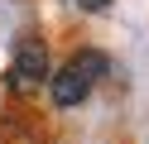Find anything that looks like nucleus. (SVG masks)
Wrapping results in <instances>:
<instances>
[{"label": "nucleus", "mask_w": 149, "mask_h": 144, "mask_svg": "<svg viewBox=\"0 0 149 144\" xmlns=\"http://www.w3.org/2000/svg\"><path fill=\"white\" fill-rule=\"evenodd\" d=\"M106 53H77L68 67H58V72L48 77V91L58 106H82L91 96V86H96V77H106Z\"/></svg>", "instance_id": "obj_1"}, {"label": "nucleus", "mask_w": 149, "mask_h": 144, "mask_svg": "<svg viewBox=\"0 0 149 144\" xmlns=\"http://www.w3.org/2000/svg\"><path fill=\"white\" fill-rule=\"evenodd\" d=\"M15 91H34V86H43V77H48V53H43L39 38H24L19 48H15Z\"/></svg>", "instance_id": "obj_2"}, {"label": "nucleus", "mask_w": 149, "mask_h": 144, "mask_svg": "<svg viewBox=\"0 0 149 144\" xmlns=\"http://www.w3.org/2000/svg\"><path fill=\"white\" fill-rule=\"evenodd\" d=\"M77 5H82V10H106L111 0H77Z\"/></svg>", "instance_id": "obj_3"}]
</instances>
